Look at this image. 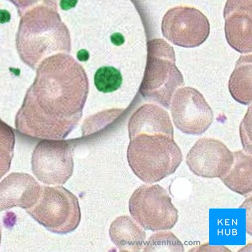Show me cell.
<instances>
[{"label":"cell","mask_w":252,"mask_h":252,"mask_svg":"<svg viewBox=\"0 0 252 252\" xmlns=\"http://www.w3.org/2000/svg\"><path fill=\"white\" fill-rule=\"evenodd\" d=\"M127 158L134 174L145 183L152 184L176 172L183 155L173 138L141 134L130 139Z\"/></svg>","instance_id":"1"},{"label":"cell","mask_w":252,"mask_h":252,"mask_svg":"<svg viewBox=\"0 0 252 252\" xmlns=\"http://www.w3.org/2000/svg\"><path fill=\"white\" fill-rule=\"evenodd\" d=\"M182 85L184 78L175 64L173 47L163 39L150 40L139 93L146 100L168 109L175 92Z\"/></svg>","instance_id":"2"},{"label":"cell","mask_w":252,"mask_h":252,"mask_svg":"<svg viewBox=\"0 0 252 252\" xmlns=\"http://www.w3.org/2000/svg\"><path fill=\"white\" fill-rule=\"evenodd\" d=\"M27 212L51 232L71 233L81 220L77 197L62 186H42L39 199Z\"/></svg>","instance_id":"3"},{"label":"cell","mask_w":252,"mask_h":252,"mask_svg":"<svg viewBox=\"0 0 252 252\" xmlns=\"http://www.w3.org/2000/svg\"><path fill=\"white\" fill-rule=\"evenodd\" d=\"M132 219L146 230H168L177 224L179 214L167 191L158 184H146L132 193L129 202Z\"/></svg>","instance_id":"4"},{"label":"cell","mask_w":252,"mask_h":252,"mask_svg":"<svg viewBox=\"0 0 252 252\" xmlns=\"http://www.w3.org/2000/svg\"><path fill=\"white\" fill-rule=\"evenodd\" d=\"M73 143L63 139H43L35 146L32 156L35 176L46 185H63L73 172Z\"/></svg>","instance_id":"5"},{"label":"cell","mask_w":252,"mask_h":252,"mask_svg":"<svg viewBox=\"0 0 252 252\" xmlns=\"http://www.w3.org/2000/svg\"><path fill=\"white\" fill-rule=\"evenodd\" d=\"M161 31L164 37L173 44L191 48L206 41L210 25L201 11L180 6L166 12L162 20Z\"/></svg>","instance_id":"6"},{"label":"cell","mask_w":252,"mask_h":252,"mask_svg":"<svg viewBox=\"0 0 252 252\" xmlns=\"http://www.w3.org/2000/svg\"><path fill=\"white\" fill-rule=\"evenodd\" d=\"M173 123L184 133L201 135L212 124V109L197 90L191 87L179 89L171 102Z\"/></svg>","instance_id":"7"},{"label":"cell","mask_w":252,"mask_h":252,"mask_svg":"<svg viewBox=\"0 0 252 252\" xmlns=\"http://www.w3.org/2000/svg\"><path fill=\"white\" fill-rule=\"evenodd\" d=\"M233 153L221 141L213 138L199 139L189 151L186 163L198 177H223L233 163Z\"/></svg>","instance_id":"8"},{"label":"cell","mask_w":252,"mask_h":252,"mask_svg":"<svg viewBox=\"0 0 252 252\" xmlns=\"http://www.w3.org/2000/svg\"><path fill=\"white\" fill-rule=\"evenodd\" d=\"M252 0H228L224 10L226 39L240 53L252 52Z\"/></svg>","instance_id":"9"},{"label":"cell","mask_w":252,"mask_h":252,"mask_svg":"<svg viewBox=\"0 0 252 252\" xmlns=\"http://www.w3.org/2000/svg\"><path fill=\"white\" fill-rule=\"evenodd\" d=\"M42 188L28 173H11L0 182V212L15 207L31 208L39 199Z\"/></svg>","instance_id":"10"},{"label":"cell","mask_w":252,"mask_h":252,"mask_svg":"<svg viewBox=\"0 0 252 252\" xmlns=\"http://www.w3.org/2000/svg\"><path fill=\"white\" fill-rule=\"evenodd\" d=\"M128 130L130 139L141 134H164L173 138L174 136L169 114L154 104L139 107L130 118Z\"/></svg>","instance_id":"11"},{"label":"cell","mask_w":252,"mask_h":252,"mask_svg":"<svg viewBox=\"0 0 252 252\" xmlns=\"http://www.w3.org/2000/svg\"><path fill=\"white\" fill-rule=\"evenodd\" d=\"M110 239L121 252L143 251L146 239L145 231L128 216L117 218L109 229Z\"/></svg>","instance_id":"12"},{"label":"cell","mask_w":252,"mask_h":252,"mask_svg":"<svg viewBox=\"0 0 252 252\" xmlns=\"http://www.w3.org/2000/svg\"><path fill=\"white\" fill-rule=\"evenodd\" d=\"M233 154L234 160L230 170L220 179L233 192L240 195H248L252 190V155L243 151L233 152Z\"/></svg>","instance_id":"13"},{"label":"cell","mask_w":252,"mask_h":252,"mask_svg":"<svg viewBox=\"0 0 252 252\" xmlns=\"http://www.w3.org/2000/svg\"><path fill=\"white\" fill-rule=\"evenodd\" d=\"M252 56H241L229 83L231 95L238 102H252Z\"/></svg>","instance_id":"14"},{"label":"cell","mask_w":252,"mask_h":252,"mask_svg":"<svg viewBox=\"0 0 252 252\" xmlns=\"http://www.w3.org/2000/svg\"><path fill=\"white\" fill-rule=\"evenodd\" d=\"M144 252H182L184 247L181 241L170 231H159L146 241Z\"/></svg>","instance_id":"15"},{"label":"cell","mask_w":252,"mask_h":252,"mask_svg":"<svg viewBox=\"0 0 252 252\" xmlns=\"http://www.w3.org/2000/svg\"><path fill=\"white\" fill-rule=\"evenodd\" d=\"M15 143V136L13 129L0 120V179L10 170Z\"/></svg>","instance_id":"16"},{"label":"cell","mask_w":252,"mask_h":252,"mask_svg":"<svg viewBox=\"0 0 252 252\" xmlns=\"http://www.w3.org/2000/svg\"><path fill=\"white\" fill-rule=\"evenodd\" d=\"M122 83V74L114 67H100L94 75V84L96 89L103 93L118 91Z\"/></svg>","instance_id":"17"},{"label":"cell","mask_w":252,"mask_h":252,"mask_svg":"<svg viewBox=\"0 0 252 252\" xmlns=\"http://www.w3.org/2000/svg\"><path fill=\"white\" fill-rule=\"evenodd\" d=\"M240 138L246 154H252L251 137V116H247L240 126Z\"/></svg>","instance_id":"18"},{"label":"cell","mask_w":252,"mask_h":252,"mask_svg":"<svg viewBox=\"0 0 252 252\" xmlns=\"http://www.w3.org/2000/svg\"><path fill=\"white\" fill-rule=\"evenodd\" d=\"M78 0H61L60 7L63 10H69L75 8Z\"/></svg>","instance_id":"19"},{"label":"cell","mask_w":252,"mask_h":252,"mask_svg":"<svg viewBox=\"0 0 252 252\" xmlns=\"http://www.w3.org/2000/svg\"><path fill=\"white\" fill-rule=\"evenodd\" d=\"M110 39H111L112 43L117 45V46H120L125 42V38H124L123 35L119 33H114L113 35H112Z\"/></svg>","instance_id":"20"},{"label":"cell","mask_w":252,"mask_h":252,"mask_svg":"<svg viewBox=\"0 0 252 252\" xmlns=\"http://www.w3.org/2000/svg\"><path fill=\"white\" fill-rule=\"evenodd\" d=\"M16 5L22 7V6H27L35 3L38 0H10Z\"/></svg>","instance_id":"21"},{"label":"cell","mask_w":252,"mask_h":252,"mask_svg":"<svg viewBox=\"0 0 252 252\" xmlns=\"http://www.w3.org/2000/svg\"><path fill=\"white\" fill-rule=\"evenodd\" d=\"M89 53L85 49H82V50L78 52L77 58L80 62H86L89 59Z\"/></svg>","instance_id":"22"},{"label":"cell","mask_w":252,"mask_h":252,"mask_svg":"<svg viewBox=\"0 0 252 252\" xmlns=\"http://www.w3.org/2000/svg\"><path fill=\"white\" fill-rule=\"evenodd\" d=\"M1 224H0V244H1Z\"/></svg>","instance_id":"23"}]
</instances>
